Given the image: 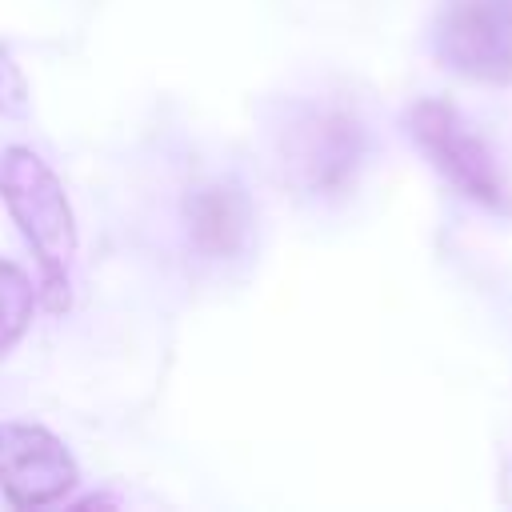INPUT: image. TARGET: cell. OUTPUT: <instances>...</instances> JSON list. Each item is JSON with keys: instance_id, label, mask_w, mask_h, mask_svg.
I'll return each instance as SVG.
<instances>
[{"instance_id": "cell-1", "label": "cell", "mask_w": 512, "mask_h": 512, "mask_svg": "<svg viewBox=\"0 0 512 512\" xmlns=\"http://www.w3.org/2000/svg\"><path fill=\"white\" fill-rule=\"evenodd\" d=\"M0 200L40 260L48 308L64 312L68 268L76 256V216H72V204L56 172L32 148H4L0 152Z\"/></svg>"}, {"instance_id": "cell-2", "label": "cell", "mask_w": 512, "mask_h": 512, "mask_svg": "<svg viewBox=\"0 0 512 512\" xmlns=\"http://www.w3.org/2000/svg\"><path fill=\"white\" fill-rule=\"evenodd\" d=\"M408 132L428 164L468 200L484 208H508V184L492 148L472 132V124L448 100H416L408 112Z\"/></svg>"}, {"instance_id": "cell-3", "label": "cell", "mask_w": 512, "mask_h": 512, "mask_svg": "<svg viewBox=\"0 0 512 512\" xmlns=\"http://www.w3.org/2000/svg\"><path fill=\"white\" fill-rule=\"evenodd\" d=\"M436 52L448 68L508 84L512 80V0H448L436 24Z\"/></svg>"}, {"instance_id": "cell-4", "label": "cell", "mask_w": 512, "mask_h": 512, "mask_svg": "<svg viewBox=\"0 0 512 512\" xmlns=\"http://www.w3.org/2000/svg\"><path fill=\"white\" fill-rule=\"evenodd\" d=\"M76 460L40 424L0 420V492L12 508H44L72 492Z\"/></svg>"}, {"instance_id": "cell-5", "label": "cell", "mask_w": 512, "mask_h": 512, "mask_svg": "<svg viewBox=\"0 0 512 512\" xmlns=\"http://www.w3.org/2000/svg\"><path fill=\"white\" fill-rule=\"evenodd\" d=\"M360 152H364L360 124L352 116H344V112H308L284 136L288 168L312 192L340 188L356 172Z\"/></svg>"}, {"instance_id": "cell-6", "label": "cell", "mask_w": 512, "mask_h": 512, "mask_svg": "<svg viewBox=\"0 0 512 512\" xmlns=\"http://www.w3.org/2000/svg\"><path fill=\"white\" fill-rule=\"evenodd\" d=\"M188 216H192L196 244L204 252H212V256L232 252L244 240V228H248V208H244V196L236 188H204V192H196L192 204H188Z\"/></svg>"}, {"instance_id": "cell-7", "label": "cell", "mask_w": 512, "mask_h": 512, "mask_svg": "<svg viewBox=\"0 0 512 512\" xmlns=\"http://www.w3.org/2000/svg\"><path fill=\"white\" fill-rule=\"evenodd\" d=\"M32 308H36L32 280L16 264L0 260V356H8L16 348V340L28 332Z\"/></svg>"}, {"instance_id": "cell-8", "label": "cell", "mask_w": 512, "mask_h": 512, "mask_svg": "<svg viewBox=\"0 0 512 512\" xmlns=\"http://www.w3.org/2000/svg\"><path fill=\"white\" fill-rule=\"evenodd\" d=\"M28 112V84L24 72L12 64V56L0 48V116H24Z\"/></svg>"}]
</instances>
